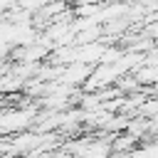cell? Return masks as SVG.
Here are the masks:
<instances>
[{"instance_id": "obj_1", "label": "cell", "mask_w": 158, "mask_h": 158, "mask_svg": "<svg viewBox=\"0 0 158 158\" xmlns=\"http://www.w3.org/2000/svg\"><path fill=\"white\" fill-rule=\"evenodd\" d=\"M111 153V141H101V143H84L79 148L77 158H109Z\"/></svg>"}, {"instance_id": "obj_2", "label": "cell", "mask_w": 158, "mask_h": 158, "mask_svg": "<svg viewBox=\"0 0 158 158\" xmlns=\"http://www.w3.org/2000/svg\"><path fill=\"white\" fill-rule=\"evenodd\" d=\"M136 143H138V136H133V133L114 136V138H111V153H126V151H133Z\"/></svg>"}]
</instances>
